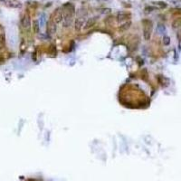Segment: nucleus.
<instances>
[{"label":"nucleus","instance_id":"nucleus-1","mask_svg":"<svg viewBox=\"0 0 181 181\" xmlns=\"http://www.w3.org/2000/svg\"><path fill=\"white\" fill-rule=\"evenodd\" d=\"M64 11V17H63V27L64 28H69L74 21L75 17V7L73 4L68 3L63 6Z\"/></svg>","mask_w":181,"mask_h":181},{"label":"nucleus","instance_id":"nucleus-2","mask_svg":"<svg viewBox=\"0 0 181 181\" xmlns=\"http://www.w3.org/2000/svg\"><path fill=\"white\" fill-rule=\"evenodd\" d=\"M143 25V29H142V33H143V38L146 41H149L151 37L152 34V23L149 20H143L142 22Z\"/></svg>","mask_w":181,"mask_h":181},{"label":"nucleus","instance_id":"nucleus-3","mask_svg":"<svg viewBox=\"0 0 181 181\" xmlns=\"http://www.w3.org/2000/svg\"><path fill=\"white\" fill-rule=\"evenodd\" d=\"M20 25L21 28L25 31H29L31 29L32 26V22H31V17L28 12H25V14L23 15L21 20H20Z\"/></svg>","mask_w":181,"mask_h":181},{"label":"nucleus","instance_id":"nucleus-4","mask_svg":"<svg viewBox=\"0 0 181 181\" xmlns=\"http://www.w3.org/2000/svg\"><path fill=\"white\" fill-rule=\"evenodd\" d=\"M63 17H64V11H63V7H57V8L52 13L50 20L53 22H55V24H59V23H62L63 21Z\"/></svg>","mask_w":181,"mask_h":181},{"label":"nucleus","instance_id":"nucleus-5","mask_svg":"<svg viewBox=\"0 0 181 181\" xmlns=\"http://www.w3.org/2000/svg\"><path fill=\"white\" fill-rule=\"evenodd\" d=\"M56 30H57V25L55 24V22H53L52 20L49 19V21L47 22V24H46V32H47V35H54L56 33Z\"/></svg>","mask_w":181,"mask_h":181},{"label":"nucleus","instance_id":"nucleus-6","mask_svg":"<svg viewBox=\"0 0 181 181\" xmlns=\"http://www.w3.org/2000/svg\"><path fill=\"white\" fill-rule=\"evenodd\" d=\"M131 16L130 13H127V12H120V13H118L117 17H116V20L118 23H124V22H127V21H130Z\"/></svg>","mask_w":181,"mask_h":181},{"label":"nucleus","instance_id":"nucleus-7","mask_svg":"<svg viewBox=\"0 0 181 181\" xmlns=\"http://www.w3.org/2000/svg\"><path fill=\"white\" fill-rule=\"evenodd\" d=\"M84 17H79L74 21V26L76 31L81 30L82 27L84 26Z\"/></svg>","mask_w":181,"mask_h":181},{"label":"nucleus","instance_id":"nucleus-8","mask_svg":"<svg viewBox=\"0 0 181 181\" xmlns=\"http://www.w3.org/2000/svg\"><path fill=\"white\" fill-rule=\"evenodd\" d=\"M131 22L130 20V21H127V22L122 23V24L119 26L118 30H119L120 33H124V32H127L128 30L131 28Z\"/></svg>","mask_w":181,"mask_h":181},{"label":"nucleus","instance_id":"nucleus-9","mask_svg":"<svg viewBox=\"0 0 181 181\" xmlns=\"http://www.w3.org/2000/svg\"><path fill=\"white\" fill-rule=\"evenodd\" d=\"M96 24V18L95 17H93V18H89L86 23H85V25L84 26V30H89L91 29L92 27H93Z\"/></svg>","mask_w":181,"mask_h":181},{"label":"nucleus","instance_id":"nucleus-10","mask_svg":"<svg viewBox=\"0 0 181 181\" xmlns=\"http://www.w3.org/2000/svg\"><path fill=\"white\" fill-rule=\"evenodd\" d=\"M31 28H32L33 34H35V35L39 34V32H40V24H39V21L38 20H34L33 23H32Z\"/></svg>","mask_w":181,"mask_h":181},{"label":"nucleus","instance_id":"nucleus-11","mask_svg":"<svg viewBox=\"0 0 181 181\" xmlns=\"http://www.w3.org/2000/svg\"><path fill=\"white\" fill-rule=\"evenodd\" d=\"M6 35L2 33V34H0V51H3L6 48Z\"/></svg>","mask_w":181,"mask_h":181},{"label":"nucleus","instance_id":"nucleus-12","mask_svg":"<svg viewBox=\"0 0 181 181\" xmlns=\"http://www.w3.org/2000/svg\"><path fill=\"white\" fill-rule=\"evenodd\" d=\"M104 22H105V24H106V25L111 26L113 25V23H114V17H108L105 18Z\"/></svg>","mask_w":181,"mask_h":181}]
</instances>
